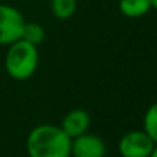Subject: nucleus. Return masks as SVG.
<instances>
[{
    "instance_id": "obj_7",
    "label": "nucleus",
    "mask_w": 157,
    "mask_h": 157,
    "mask_svg": "<svg viewBox=\"0 0 157 157\" xmlns=\"http://www.w3.org/2000/svg\"><path fill=\"white\" fill-rule=\"evenodd\" d=\"M153 9L151 0H119V11L124 17L139 18Z\"/></svg>"
},
{
    "instance_id": "obj_2",
    "label": "nucleus",
    "mask_w": 157,
    "mask_h": 157,
    "mask_svg": "<svg viewBox=\"0 0 157 157\" xmlns=\"http://www.w3.org/2000/svg\"><path fill=\"white\" fill-rule=\"evenodd\" d=\"M38 59V48L20 38L8 48L5 56L6 73L15 81H26L35 73Z\"/></svg>"
},
{
    "instance_id": "obj_5",
    "label": "nucleus",
    "mask_w": 157,
    "mask_h": 157,
    "mask_svg": "<svg viewBox=\"0 0 157 157\" xmlns=\"http://www.w3.org/2000/svg\"><path fill=\"white\" fill-rule=\"evenodd\" d=\"M107 147L102 137L90 133H82L72 139L70 157H105Z\"/></svg>"
},
{
    "instance_id": "obj_4",
    "label": "nucleus",
    "mask_w": 157,
    "mask_h": 157,
    "mask_svg": "<svg viewBox=\"0 0 157 157\" xmlns=\"http://www.w3.org/2000/svg\"><path fill=\"white\" fill-rule=\"evenodd\" d=\"M154 145L144 130H131L121 137L119 153L122 157H150Z\"/></svg>"
},
{
    "instance_id": "obj_3",
    "label": "nucleus",
    "mask_w": 157,
    "mask_h": 157,
    "mask_svg": "<svg viewBox=\"0 0 157 157\" xmlns=\"http://www.w3.org/2000/svg\"><path fill=\"white\" fill-rule=\"evenodd\" d=\"M23 14L6 3H0V46H9L21 38L25 26Z\"/></svg>"
},
{
    "instance_id": "obj_11",
    "label": "nucleus",
    "mask_w": 157,
    "mask_h": 157,
    "mask_svg": "<svg viewBox=\"0 0 157 157\" xmlns=\"http://www.w3.org/2000/svg\"><path fill=\"white\" fill-rule=\"evenodd\" d=\"M150 157H157V145H154V148H153V151H151Z\"/></svg>"
},
{
    "instance_id": "obj_6",
    "label": "nucleus",
    "mask_w": 157,
    "mask_h": 157,
    "mask_svg": "<svg viewBox=\"0 0 157 157\" xmlns=\"http://www.w3.org/2000/svg\"><path fill=\"white\" fill-rule=\"evenodd\" d=\"M61 130L70 137H76L82 133H86L90 127V114L82 108L70 110L61 121Z\"/></svg>"
},
{
    "instance_id": "obj_8",
    "label": "nucleus",
    "mask_w": 157,
    "mask_h": 157,
    "mask_svg": "<svg viewBox=\"0 0 157 157\" xmlns=\"http://www.w3.org/2000/svg\"><path fill=\"white\" fill-rule=\"evenodd\" d=\"M21 40L34 44V46H40L44 40H46V31L40 23L35 21H25L23 26V32H21Z\"/></svg>"
},
{
    "instance_id": "obj_9",
    "label": "nucleus",
    "mask_w": 157,
    "mask_h": 157,
    "mask_svg": "<svg viewBox=\"0 0 157 157\" xmlns=\"http://www.w3.org/2000/svg\"><path fill=\"white\" fill-rule=\"evenodd\" d=\"M51 11L58 20H69L76 11V0H51Z\"/></svg>"
},
{
    "instance_id": "obj_1",
    "label": "nucleus",
    "mask_w": 157,
    "mask_h": 157,
    "mask_svg": "<svg viewBox=\"0 0 157 157\" xmlns=\"http://www.w3.org/2000/svg\"><path fill=\"white\" fill-rule=\"evenodd\" d=\"M72 139L52 124L34 127L26 137V151L29 157H70Z\"/></svg>"
},
{
    "instance_id": "obj_10",
    "label": "nucleus",
    "mask_w": 157,
    "mask_h": 157,
    "mask_svg": "<svg viewBox=\"0 0 157 157\" xmlns=\"http://www.w3.org/2000/svg\"><path fill=\"white\" fill-rule=\"evenodd\" d=\"M144 131L157 145V102L151 104L144 116Z\"/></svg>"
},
{
    "instance_id": "obj_12",
    "label": "nucleus",
    "mask_w": 157,
    "mask_h": 157,
    "mask_svg": "<svg viewBox=\"0 0 157 157\" xmlns=\"http://www.w3.org/2000/svg\"><path fill=\"white\" fill-rule=\"evenodd\" d=\"M151 5H153V8L157 11V0H151Z\"/></svg>"
}]
</instances>
